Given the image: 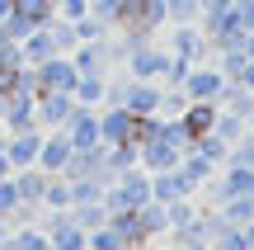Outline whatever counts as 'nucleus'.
<instances>
[{
    "instance_id": "nucleus-51",
    "label": "nucleus",
    "mask_w": 254,
    "mask_h": 250,
    "mask_svg": "<svg viewBox=\"0 0 254 250\" xmlns=\"http://www.w3.org/2000/svg\"><path fill=\"white\" fill-rule=\"evenodd\" d=\"M9 9H14V0H0V24L9 19Z\"/></svg>"
},
{
    "instance_id": "nucleus-20",
    "label": "nucleus",
    "mask_w": 254,
    "mask_h": 250,
    "mask_svg": "<svg viewBox=\"0 0 254 250\" xmlns=\"http://www.w3.org/2000/svg\"><path fill=\"white\" fill-rule=\"evenodd\" d=\"M109 222H113V232H118L127 246H151V236H146V227H141V217H136V208L109 213Z\"/></svg>"
},
{
    "instance_id": "nucleus-39",
    "label": "nucleus",
    "mask_w": 254,
    "mask_h": 250,
    "mask_svg": "<svg viewBox=\"0 0 254 250\" xmlns=\"http://www.w3.org/2000/svg\"><path fill=\"white\" fill-rule=\"evenodd\" d=\"M245 128H250V123L240 118V113H226V109H221V113H217V128H212V132H217V137H221V142L231 147V142H236V137H240Z\"/></svg>"
},
{
    "instance_id": "nucleus-26",
    "label": "nucleus",
    "mask_w": 254,
    "mask_h": 250,
    "mask_svg": "<svg viewBox=\"0 0 254 250\" xmlns=\"http://www.w3.org/2000/svg\"><path fill=\"white\" fill-rule=\"evenodd\" d=\"M104 161H109V170H113V175H123V170L141 166V147H136V142H118V147H104Z\"/></svg>"
},
{
    "instance_id": "nucleus-11",
    "label": "nucleus",
    "mask_w": 254,
    "mask_h": 250,
    "mask_svg": "<svg viewBox=\"0 0 254 250\" xmlns=\"http://www.w3.org/2000/svg\"><path fill=\"white\" fill-rule=\"evenodd\" d=\"M221 85H226V76H221L217 66H207V62H193V71L184 76V94H189V99H217Z\"/></svg>"
},
{
    "instance_id": "nucleus-49",
    "label": "nucleus",
    "mask_w": 254,
    "mask_h": 250,
    "mask_svg": "<svg viewBox=\"0 0 254 250\" xmlns=\"http://www.w3.org/2000/svg\"><path fill=\"white\" fill-rule=\"evenodd\" d=\"M240 236H245V246L254 250V222H245V227H240Z\"/></svg>"
},
{
    "instance_id": "nucleus-56",
    "label": "nucleus",
    "mask_w": 254,
    "mask_h": 250,
    "mask_svg": "<svg viewBox=\"0 0 254 250\" xmlns=\"http://www.w3.org/2000/svg\"><path fill=\"white\" fill-rule=\"evenodd\" d=\"M160 250H174V246H160Z\"/></svg>"
},
{
    "instance_id": "nucleus-8",
    "label": "nucleus",
    "mask_w": 254,
    "mask_h": 250,
    "mask_svg": "<svg viewBox=\"0 0 254 250\" xmlns=\"http://www.w3.org/2000/svg\"><path fill=\"white\" fill-rule=\"evenodd\" d=\"M66 137H71V147L75 151H85V147H99V109H90V104H75V113L66 118Z\"/></svg>"
},
{
    "instance_id": "nucleus-16",
    "label": "nucleus",
    "mask_w": 254,
    "mask_h": 250,
    "mask_svg": "<svg viewBox=\"0 0 254 250\" xmlns=\"http://www.w3.org/2000/svg\"><path fill=\"white\" fill-rule=\"evenodd\" d=\"M47 170L43 166H24V170H14V189H19V203H28V208H43V189H47Z\"/></svg>"
},
{
    "instance_id": "nucleus-37",
    "label": "nucleus",
    "mask_w": 254,
    "mask_h": 250,
    "mask_svg": "<svg viewBox=\"0 0 254 250\" xmlns=\"http://www.w3.org/2000/svg\"><path fill=\"white\" fill-rule=\"evenodd\" d=\"M75 24V38H80V43H99V38H109L113 28L104 24V19H94V14H85V19H71Z\"/></svg>"
},
{
    "instance_id": "nucleus-24",
    "label": "nucleus",
    "mask_w": 254,
    "mask_h": 250,
    "mask_svg": "<svg viewBox=\"0 0 254 250\" xmlns=\"http://www.w3.org/2000/svg\"><path fill=\"white\" fill-rule=\"evenodd\" d=\"M43 28H47V38H52V47H57V52H66V57L75 52V43H80V38H75V24H71V19L52 14V19H47Z\"/></svg>"
},
{
    "instance_id": "nucleus-35",
    "label": "nucleus",
    "mask_w": 254,
    "mask_h": 250,
    "mask_svg": "<svg viewBox=\"0 0 254 250\" xmlns=\"http://www.w3.org/2000/svg\"><path fill=\"white\" fill-rule=\"evenodd\" d=\"M165 14H170V24H198L202 5L198 0H165Z\"/></svg>"
},
{
    "instance_id": "nucleus-4",
    "label": "nucleus",
    "mask_w": 254,
    "mask_h": 250,
    "mask_svg": "<svg viewBox=\"0 0 254 250\" xmlns=\"http://www.w3.org/2000/svg\"><path fill=\"white\" fill-rule=\"evenodd\" d=\"M33 76H38V90H66V94H71L75 81H80V71H75V62L66 52H52L47 62H38Z\"/></svg>"
},
{
    "instance_id": "nucleus-43",
    "label": "nucleus",
    "mask_w": 254,
    "mask_h": 250,
    "mask_svg": "<svg viewBox=\"0 0 254 250\" xmlns=\"http://www.w3.org/2000/svg\"><path fill=\"white\" fill-rule=\"evenodd\" d=\"M0 28H5V38H9V43H24V38L33 33L38 24H28L24 14H14V9H9V19H5V24H0Z\"/></svg>"
},
{
    "instance_id": "nucleus-34",
    "label": "nucleus",
    "mask_w": 254,
    "mask_h": 250,
    "mask_svg": "<svg viewBox=\"0 0 254 250\" xmlns=\"http://www.w3.org/2000/svg\"><path fill=\"white\" fill-rule=\"evenodd\" d=\"M127 5H132V0H90V14H94V19H104L109 28H118V24H123V14H127Z\"/></svg>"
},
{
    "instance_id": "nucleus-22",
    "label": "nucleus",
    "mask_w": 254,
    "mask_h": 250,
    "mask_svg": "<svg viewBox=\"0 0 254 250\" xmlns=\"http://www.w3.org/2000/svg\"><path fill=\"white\" fill-rule=\"evenodd\" d=\"M179 175L189 179L193 189H202V184H207L212 175H217V166H212L207 156H198V151H184V161H179Z\"/></svg>"
},
{
    "instance_id": "nucleus-55",
    "label": "nucleus",
    "mask_w": 254,
    "mask_h": 250,
    "mask_svg": "<svg viewBox=\"0 0 254 250\" xmlns=\"http://www.w3.org/2000/svg\"><path fill=\"white\" fill-rule=\"evenodd\" d=\"M0 250H14V246H9V241H5V246H0Z\"/></svg>"
},
{
    "instance_id": "nucleus-40",
    "label": "nucleus",
    "mask_w": 254,
    "mask_h": 250,
    "mask_svg": "<svg viewBox=\"0 0 254 250\" xmlns=\"http://www.w3.org/2000/svg\"><path fill=\"white\" fill-rule=\"evenodd\" d=\"M123 246L127 241L113 232V222H104V227H94V232H90V246H85V250H123Z\"/></svg>"
},
{
    "instance_id": "nucleus-3",
    "label": "nucleus",
    "mask_w": 254,
    "mask_h": 250,
    "mask_svg": "<svg viewBox=\"0 0 254 250\" xmlns=\"http://www.w3.org/2000/svg\"><path fill=\"white\" fill-rule=\"evenodd\" d=\"M33 113H38V128H43V132L66 128V118L75 113V94H66V90H38Z\"/></svg>"
},
{
    "instance_id": "nucleus-47",
    "label": "nucleus",
    "mask_w": 254,
    "mask_h": 250,
    "mask_svg": "<svg viewBox=\"0 0 254 250\" xmlns=\"http://www.w3.org/2000/svg\"><path fill=\"white\" fill-rule=\"evenodd\" d=\"M240 85H245V90H254V57H250V66H245V71H240Z\"/></svg>"
},
{
    "instance_id": "nucleus-15",
    "label": "nucleus",
    "mask_w": 254,
    "mask_h": 250,
    "mask_svg": "<svg viewBox=\"0 0 254 250\" xmlns=\"http://www.w3.org/2000/svg\"><path fill=\"white\" fill-rule=\"evenodd\" d=\"M189 194H198V189L179 175V166H174V170H155V175H151V198H155V203H174V198H189Z\"/></svg>"
},
{
    "instance_id": "nucleus-14",
    "label": "nucleus",
    "mask_w": 254,
    "mask_h": 250,
    "mask_svg": "<svg viewBox=\"0 0 254 250\" xmlns=\"http://www.w3.org/2000/svg\"><path fill=\"white\" fill-rule=\"evenodd\" d=\"M160 90H165L160 81H132V85H127L123 109L136 113V118H146V113H160Z\"/></svg>"
},
{
    "instance_id": "nucleus-36",
    "label": "nucleus",
    "mask_w": 254,
    "mask_h": 250,
    "mask_svg": "<svg viewBox=\"0 0 254 250\" xmlns=\"http://www.w3.org/2000/svg\"><path fill=\"white\" fill-rule=\"evenodd\" d=\"M226 161H231V166H250L254 170V128H245L236 142H231V156Z\"/></svg>"
},
{
    "instance_id": "nucleus-57",
    "label": "nucleus",
    "mask_w": 254,
    "mask_h": 250,
    "mask_svg": "<svg viewBox=\"0 0 254 250\" xmlns=\"http://www.w3.org/2000/svg\"><path fill=\"white\" fill-rule=\"evenodd\" d=\"M52 5H57V0H52Z\"/></svg>"
},
{
    "instance_id": "nucleus-44",
    "label": "nucleus",
    "mask_w": 254,
    "mask_h": 250,
    "mask_svg": "<svg viewBox=\"0 0 254 250\" xmlns=\"http://www.w3.org/2000/svg\"><path fill=\"white\" fill-rule=\"evenodd\" d=\"M57 14L62 19H85L90 14V0H57Z\"/></svg>"
},
{
    "instance_id": "nucleus-41",
    "label": "nucleus",
    "mask_w": 254,
    "mask_h": 250,
    "mask_svg": "<svg viewBox=\"0 0 254 250\" xmlns=\"http://www.w3.org/2000/svg\"><path fill=\"white\" fill-rule=\"evenodd\" d=\"M165 213H170V227H189L193 217H198V203H193V194H189V198H174V203H165Z\"/></svg>"
},
{
    "instance_id": "nucleus-21",
    "label": "nucleus",
    "mask_w": 254,
    "mask_h": 250,
    "mask_svg": "<svg viewBox=\"0 0 254 250\" xmlns=\"http://www.w3.org/2000/svg\"><path fill=\"white\" fill-rule=\"evenodd\" d=\"M217 213L226 217L231 227L254 222V194H231V198H221V203H217Z\"/></svg>"
},
{
    "instance_id": "nucleus-25",
    "label": "nucleus",
    "mask_w": 254,
    "mask_h": 250,
    "mask_svg": "<svg viewBox=\"0 0 254 250\" xmlns=\"http://www.w3.org/2000/svg\"><path fill=\"white\" fill-rule=\"evenodd\" d=\"M66 213H71V222L80 227L85 236H90L94 227H104V222H109V208H104V203H71Z\"/></svg>"
},
{
    "instance_id": "nucleus-48",
    "label": "nucleus",
    "mask_w": 254,
    "mask_h": 250,
    "mask_svg": "<svg viewBox=\"0 0 254 250\" xmlns=\"http://www.w3.org/2000/svg\"><path fill=\"white\" fill-rule=\"evenodd\" d=\"M9 232H14V222H9V217H0V246L9 241Z\"/></svg>"
},
{
    "instance_id": "nucleus-54",
    "label": "nucleus",
    "mask_w": 254,
    "mask_h": 250,
    "mask_svg": "<svg viewBox=\"0 0 254 250\" xmlns=\"http://www.w3.org/2000/svg\"><path fill=\"white\" fill-rule=\"evenodd\" d=\"M0 147H5V128H0Z\"/></svg>"
},
{
    "instance_id": "nucleus-2",
    "label": "nucleus",
    "mask_w": 254,
    "mask_h": 250,
    "mask_svg": "<svg viewBox=\"0 0 254 250\" xmlns=\"http://www.w3.org/2000/svg\"><path fill=\"white\" fill-rule=\"evenodd\" d=\"M127 76L132 81H165V66H170V47L165 43H141L136 52H127Z\"/></svg>"
},
{
    "instance_id": "nucleus-46",
    "label": "nucleus",
    "mask_w": 254,
    "mask_h": 250,
    "mask_svg": "<svg viewBox=\"0 0 254 250\" xmlns=\"http://www.w3.org/2000/svg\"><path fill=\"white\" fill-rule=\"evenodd\" d=\"M198 5H202V14H221V9H231L236 0H198ZM202 14H198V19H202Z\"/></svg>"
},
{
    "instance_id": "nucleus-31",
    "label": "nucleus",
    "mask_w": 254,
    "mask_h": 250,
    "mask_svg": "<svg viewBox=\"0 0 254 250\" xmlns=\"http://www.w3.org/2000/svg\"><path fill=\"white\" fill-rule=\"evenodd\" d=\"M71 184V203H104V189H109V179H66Z\"/></svg>"
},
{
    "instance_id": "nucleus-53",
    "label": "nucleus",
    "mask_w": 254,
    "mask_h": 250,
    "mask_svg": "<svg viewBox=\"0 0 254 250\" xmlns=\"http://www.w3.org/2000/svg\"><path fill=\"white\" fill-rule=\"evenodd\" d=\"M123 250H151V246H123Z\"/></svg>"
},
{
    "instance_id": "nucleus-38",
    "label": "nucleus",
    "mask_w": 254,
    "mask_h": 250,
    "mask_svg": "<svg viewBox=\"0 0 254 250\" xmlns=\"http://www.w3.org/2000/svg\"><path fill=\"white\" fill-rule=\"evenodd\" d=\"M184 109H189V94H184L179 85H165L160 90V118H179Z\"/></svg>"
},
{
    "instance_id": "nucleus-9",
    "label": "nucleus",
    "mask_w": 254,
    "mask_h": 250,
    "mask_svg": "<svg viewBox=\"0 0 254 250\" xmlns=\"http://www.w3.org/2000/svg\"><path fill=\"white\" fill-rule=\"evenodd\" d=\"M38 151H43V128H28V132H9V137H5V161H9V170L38 166Z\"/></svg>"
},
{
    "instance_id": "nucleus-13",
    "label": "nucleus",
    "mask_w": 254,
    "mask_h": 250,
    "mask_svg": "<svg viewBox=\"0 0 254 250\" xmlns=\"http://www.w3.org/2000/svg\"><path fill=\"white\" fill-rule=\"evenodd\" d=\"M160 24H170V14H165V0H132L118 28H146V33H155Z\"/></svg>"
},
{
    "instance_id": "nucleus-29",
    "label": "nucleus",
    "mask_w": 254,
    "mask_h": 250,
    "mask_svg": "<svg viewBox=\"0 0 254 250\" xmlns=\"http://www.w3.org/2000/svg\"><path fill=\"white\" fill-rule=\"evenodd\" d=\"M71 208V184H66V175H52L43 189V213H66Z\"/></svg>"
},
{
    "instance_id": "nucleus-52",
    "label": "nucleus",
    "mask_w": 254,
    "mask_h": 250,
    "mask_svg": "<svg viewBox=\"0 0 254 250\" xmlns=\"http://www.w3.org/2000/svg\"><path fill=\"white\" fill-rule=\"evenodd\" d=\"M245 52L254 57V28H250V33H245Z\"/></svg>"
},
{
    "instance_id": "nucleus-50",
    "label": "nucleus",
    "mask_w": 254,
    "mask_h": 250,
    "mask_svg": "<svg viewBox=\"0 0 254 250\" xmlns=\"http://www.w3.org/2000/svg\"><path fill=\"white\" fill-rule=\"evenodd\" d=\"M5 175H14V170H9V161H5V147H0V179Z\"/></svg>"
},
{
    "instance_id": "nucleus-10",
    "label": "nucleus",
    "mask_w": 254,
    "mask_h": 250,
    "mask_svg": "<svg viewBox=\"0 0 254 250\" xmlns=\"http://www.w3.org/2000/svg\"><path fill=\"white\" fill-rule=\"evenodd\" d=\"M170 47L174 57H189V62H207L212 57V47H207V33H202L198 24H174V33H170Z\"/></svg>"
},
{
    "instance_id": "nucleus-6",
    "label": "nucleus",
    "mask_w": 254,
    "mask_h": 250,
    "mask_svg": "<svg viewBox=\"0 0 254 250\" xmlns=\"http://www.w3.org/2000/svg\"><path fill=\"white\" fill-rule=\"evenodd\" d=\"M38 227L47 232L52 250H85V246H90V236H85L80 227L71 222V213H47V217H43Z\"/></svg>"
},
{
    "instance_id": "nucleus-33",
    "label": "nucleus",
    "mask_w": 254,
    "mask_h": 250,
    "mask_svg": "<svg viewBox=\"0 0 254 250\" xmlns=\"http://www.w3.org/2000/svg\"><path fill=\"white\" fill-rule=\"evenodd\" d=\"M14 14H24L28 24H38V28H43L47 19L57 14V5H52V0H14Z\"/></svg>"
},
{
    "instance_id": "nucleus-1",
    "label": "nucleus",
    "mask_w": 254,
    "mask_h": 250,
    "mask_svg": "<svg viewBox=\"0 0 254 250\" xmlns=\"http://www.w3.org/2000/svg\"><path fill=\"white\" fill-rule=\"evenodd\" d=\"M151 203V175H146L141 166L123 170V175L109 179V189H104V208L109 213H123V208H141Z\"/></svg>"
},
{
    "instance_id": "nucleus-23",
    "label": "nucleus",
    "mask_w": 254,
    "mask_h": 250,
    "mask_svg": "<svg viewBox=\"0 0 254 250\" xmlns=\"http://www.w3.org/2000/svg\"><path fill=\"white\" fill-rule=\"evenodd\" d=\"M9 246L14 250H52V241H47V232L38 222H19L14 232H9Z\"/></svg>"
},
{
    "instance_id": "nucleus-18",
    "label": "nucleus",
    "mask_w": 254,
    "mask_h": 250,
    "mask_svg": "<svg viewBox=\"0 0 254 250\" xmlns=\"http://www.w3.org/2000/svg\"><path fill=\"white\" fill-rule=\"evenodd\" d=\"M217 109H226V113H240V118L254 128V90H245L240 81H226L221 85V94H217Z\"/></svg>"
},
{
    "instance_id": "nucleus-30",
    "label": "nucleus",
    "mask_w": 254,
    "mask_h": 250,
    "mask_svg": "<svg viewBox=\"0 0 254 250\" xmlns=\"http://www.w3.org/2000/svg\"><path fill=\"white\" fill-rule=\"evenodd\" d=\"M136 217H141L146 236H165V232H170V213H165V203H155V198L136 208Z\"/></svg>"
},
{
    "instance_id": "nucleus-45",
    "label": "nucleus",
    "mask_w": 254,
    "mask_h": 250,
    "mask_svg": "<svg viewBox=\"0 0 254 250\" xmlns=\"http://www.w3.org/2000/svg\"><path fill=\"white\" fill-rule=\"evenodd\" d=\"M231 14H236V24L250 33V28H254V0H236V5H231Z\"/></svg>"
},
{
    "instance_id": "nucleus-28",
    "label": "nucleus",
    "mask_w": 254,
    "mask_h": 250,
    "mask_svg": "<svg viewBox=\"0 0 254 250\" xmlns=\"http://www.w3.org/2000/svg\"><path fill=\"white\" fill-rule=\"evenodd\" d=\"M212 57H217V71L226 76V81H240V71L250 66V52H245V47H217Z\"/></svg>"
},
{
    "instance_id": "nucleus-17",
    "label": "nucleus",
    "mask_w": 254,
    "mask_h": 250,
    "mask_svg": "<svg viewBox=\"0 0 254 250\" xmlns=\"http://www.w3.org/2000/svg\"><path fill=\"white\" fill-rule=\"evenodd\" d=\"M217 99H189V109L179 113V123L189 128V137H202V132H212L217 128Z\"/></svg>"
},
{
    "instance_id": "nucleus-5",
    "label": "nucleus",
    "mask_w": 254,
    "mask_h": 250,
    "mask_svg": "<svg viewBox=\"0 0 254 250\" xmlns=\"http://www.w3.org/2000/svg\"><path fill=\"white\" fill-rule=\"evenodd\" d=\"M160 123H165V118H160ZM136 147H141V170H146V175H155V170H174V166L184 161V151L174 147L165 132H151V137H141Z\"/></svg>"
},
{
    "instance_id": "nucleus-32",
    "label": "nucleus",
    "mask_w": 254,
    "mask_h": 250,
    "mask_svg": "<svg viewBox=\"0 0 254 250\" xmlns=\"http://www.w3.org/2000/svg\"><path fill=\"white\" fill-rule=\"evenodd\" d=\"M193 151H198V156H207L212 161V166H226V156H231V147H226V142H221L217 137V132H202V137H193Z\"/></svg>"
},
{
    "instance_id": "nucleus-27",
    "label": "nucleus",
    "mask_w": 254,
    "mask_h": 250,
    "mask_svg": "<svg viewBox=\"0 0 254 250\" xmlns=\"http://www.w3.org/2000/svg\"><path fill=\"white\" fill-rule=\"evenodd\" d=\"M19 52H24V62H28V66H38V62H47L57 47H52V38H47V28H33V33L19 43Z\"/></svg>"
},
{
    "instance_id": "nucleus-19",
    "label": "nucleus",
    "mask_w": 254,
    "mask_h": 250,
    "mask_svg": "<svg viewBox=\"0 0 254 250\" xmlns=\"http://www.w3.org/2000/svg\"><path fill=\"white\" fill-rule=\"evenodd\" d=\"M104 90H109V71H80V81H75V104H90V109H99L104 104Z\"/></svg>"
},
{
    "instance_id": "nucleus-42",
    "label": "nucleus",
    "mask_w": 254,
    "mask_h": 250,
    "mask_svg": "<svg viewBox=\"0 0 254 250\" xmlns=\"http://www.w3.org/2000/svg\"><path fill=\"white\" fill-rule=\"evenodd\" d=\"M19 189H14V175H5L0 179V217H9V222H14V213H19Z\"/></svg>"
},
{
    "instance_id": "nucleus-12",
    "label": "nucleus",
    "mask_w": 254,
    "mask_h": 250,
    "mask_svg": "<svg viewBox=\"0 0 254 250\" xmlns=\"http://www.w3.org/2000/svg\"><path fill=\"white\" fill-rule=\"evenodd\" d=\"M71 137H66L62 128H52V132H43V151H38V166L47 170V175H62L66 170V161H71Z\"/></svg>"
},
{
    "instance_id": "nucleus-7",
    "label": "nucleus",
    "mask_w": 254,
    "mask_h": 250,
    "mask_svg": "<svg viewBox=\"0 0 254 250\" xmlns=\"http://www.w3.org/2000/svg\"><path fill=\"white\" fill-rule=\"evenodd\" d=\"M99 142H104V147H118V142H136V113L104 104V109H99Z\"/></svg>"
}]
</instances>
